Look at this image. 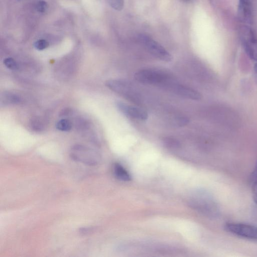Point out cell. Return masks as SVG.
Segmentation results:
<instances>
[{
  "instance_id": "cell-1",
  "label": "cell",
  "mask_w": 257,
  "mask_h": 257,
  "mask_svg": "<svg viewBox=\"0 0 257 257\" xmlns=\"http://www.w3.org/2000/svg\"><path fill=\"white\" fill-rule=\"evenodd\" d=\"M188 204L192 208L208 217L216 216L219 209L209 193L203 190H196L191 193Z\"/></svg>"
},
{
  "instance_id": "cell-2",
  "label": "cell",
  "mask_w": 257,
  "mask_h": 257,
  "mask_svg": "<svg viewBox=\"0 0 257 257\" xmlns=\"http://www.w3.org/2000/svg\"><path fill=\"white\" fill-rule=\"evenodd\" d=\"M134 77L137 81L141 83L161 87L172 79L168 73L152 69L138 71L135 73Z\"/></svg>"
},
{
  "instance_id": "cell-3",
  "label": "cell",
  "mask_w": 257,
  "mask_h": 257,
  "mask_svg": "<svg viewBox=\"0 0 257 257\" xmlns=\"http://www.w3.org/2000/svg\"><path fill=\"white\" fill-rule=\"evenodd\" d=\"M139 41L143 47L151 55L158 59L165 62L172 60L171 54L161 44L147 35H139Z\"/></svg>"
},
{
  "instance_id": "cell-4",
  "label": "cell",
  "mask_w": 257,
  "mask_h": 257,
  "mask_svg": "<svg viewBox=\"0 0 257 257\" xmlns=\"http://www.w3.org/2000/svg\"><path fill=\"white\" fill-rule=\"evenodd\" d=\"M70 155L73 160L89 166L96 165L99 161V156L95 151L82 145L73 146Z\"/></svg>"
},
{
  "instance_id": "cell-5",
  "label": "cell",
  "mask_w": 257,
  "mask_h": 257,
  "mask_svg": "<svg viewBox=\"0 0 257 257\" xmlns=\"http://www.w3.org/2000/svg\"><path fill=\"white\" fill-rule=\"evenodd\" d=\"M224 229L236 236L251 240L257 241V226L240 222H227Z\"/></svg>"
},
{
  "instance_id": "cell-6",
  "label": "cell",
  "mask_w": 257,
  "mask_h": 257,
  "mask_svg": "<svg viewBox=\"0 0 257 257\" xmlns=\"http://www.w3.org/2000/svg\"><path fill=\"white\" fill-rule=\"evenodd\" d=\"M240 39L247 56L257 61V35L249 26L244 25L241 28Z\"/></svg>"
},
{
  "instance_id": "cell-7",
  "label": "cell",
  "mask_w": 257,
  "mask_h": 257,
  "mask_svg": "<svg viewBox=\"0 0 257 257\" xmlns=\"http://www.w3.org/2000/svg\"><path fill=\"white\" fill-rule=\"evenodd\" d=\"M106 86L112 91L123 95L135 102H140L138 94L129 83L119 79H109L106 81Z\"/></svg>"
},
{
  "instance_id": "cell-8",
  "label": "cell",
  "mask_w": 257,
  "mask_h": 257,
  "mask_svg": "<svg viewBox=\"0 0 257 257\" xmlns=\"http://www.w3.org/2000/svg\"><path fill=\"white\" fill-rule=\"evenodd\" d=\"M162 87L181 97L198 100L201 99V94L194 89L175 82L172 79L165 84Z\"/></svg>"
},
{
  "instance_id": "cell-9",
  "label": "cell",
  "mask_w": 257,
  "mask_h": 257,
  "mask_svg": "<svg viewBox=\"0 0 257 257\" xmlns=\"http://www.w3.org/2000/svg\"><path fill=\"white\" fill-rule=\"evenodd\" d=\"M116 106L121 113L128 116L141 120H146L148 118L147 112L141 107L131 105L121 101H117Z\"/></svg>"
},
{
  "instance_id": "cell-10",
  "label": "cell",
  "mask_w": 257,
  "mask_h": 257,
  "mask_svg": "<svg viewBox=\"0 0 257 257\" xmlns=\"http://www.w3.org/2000/svg\"><path fill=\"white\" fill-rule=\"evenodd\" d=\"M238 16L243 24L249 26L252 22V8L250 0H238Z\"/></svg>"
},
{
  "instance_id": "cell-11",
  "label": "cell",
  "mask_w": 257,
  "mask_h": 257,
  "mask_svg": "<svg viewBox=\"0 0 257 257\" xmlns=\"http://www.w3.org/2000/svg\"><path fill=\"white\" fill-rule=\"evenodd\" d=\"M22 100V99L18 95L10 92H4V93L1 95V104H18L20 103Z\"/></svg>"
},
{
  "instance_id": "cell-12",
  "label": "cell",
  "mask_w": 257,
  "mask_h": 257,
  "mask_svg": "<svg viewBox=\"0 0 257 257\" xmlns=\"http://www.w3.org/2000/svg\"><path fill=\"white\" fill-rule=\"evenodd\" d=\"M113 172L115 177L120 180L129 181L131 180V176L129 173L118 163L114 165Z\"/></svg>"
},
{
  "instance_id": "cell-13",
  "label": "cell",
  "mask_w": 257,
  "mask_h": 257,
  "mask_svg": "<svg viewBox=\"0 0 257 257\" xmlns=\"http://www.w3.org/2000/svg\"><path fill=\"white\" fill-rule=\"evenodd\" d=\"M56 127L59 131L67 132L71 129L72 123L67 119H62L57 122Z\"/></svg>"
},
{
  "instance_id": "cell-14",
  "label": "cell",
  "mask_w": 257,
  "mask_h": 257,
  "mask_svg": "<svg viewBox=\"0 0 257 257\" xmlns=\"http://www.w3.org/2000/svg\"><path fill=\"white\" fill-rule=\"evenodd\" d=\"M40 118L35 117L30 122L31 127L35 131H41L44 128V123Z\"/></svg>"
},
{
  "instance_id": "cell-15",
  "label": "cell",
  "mask_w": 257,
  "mask_h": 257,
  "mask_svg": "<svg viewBox=\"0 0 257 257\" xmlns=\"http://www.w3.org/2000/svg\"><path fill=\"white\" fill-rule=\"evenodd\" d=\"M4 65L9 69L16 70L19 68L17 62L12 58L8 57L4 60Z\"/></svg>"
},
{
  "instance_id": "cell-16",
  "label": "cell",
  "mask_w": 257,
  "mask_h": 257,
  "mask_svg": "<svg viewBox=\"0 0 257 257\" xmlns=\"http://www.w3.org/2000/svg\"><path fill=\"white\" fill-rule=\"evenodd\" d=\"M109 5L116 11H121L124 7V0H107Z\"/></svg>"
},
{
  "instance_id": "cell-17",
  "label": "cell",
  "mask_w": 257,
  "mask_h": 257,
  "mask_svg": "<svg viewBox=\"0 0 257 257\" xmlns=\"http://www.w3.org/2000/svg\"><path fill=\"white\" fill-rule=\"evenodd\" d=\"M34 46L38 50H43L49 46V43L46 40L40 39L34 43Z\"/></svg>"
},
{
  "instance_id": "cell-18",
  "label": "cell",
  "mask_w": 257,
  "mask_h": 257,
  "mask_svg": "<svg viewBox=\"0 0 257 257\" xmlns=\"http://www.w3.org/2000/svg\"><path fill=\"white\" fill-rule=\"evenodd\" d=\"M47 3L44 1H39L36 5V9L39 13H43L47 11Z\"/></svg>"
},
{
  "instance_id": "cell-19",
  "label": "cell",
  "mask_w": 257,
  "mask_h": 257,
  "mask_svg": "<svg viewBox=\"0 0 257 257\" xmlns=\"http://www.w3.org/2000/svg\"><path fill=\"white\" fill-rule=\"evenodd\" d=\"M164 143L170 147H178L179 143L176 140L172 138H166L164 140Z\"/></svg>"
},
{
  "instance_id": "cell-20",
  "label": "cell",
  "mask_w": 257,
  "mask_h": 257,
  "mask_svg": "<svg viewBox=\"0 0 257 257\" xmlns=\"http://www.w3.org/2000/svg\"><path fill=\"white\" fill-rule=\"evenodd\" d=\"M252 196L254 202L257 204V181L251 183Z\"/></svg>"
},
{
  "instance_id": "cell-21",
  "label": "cell",
  "mask_w": 257,
  "mask_h": 257,
  "mask_svg": "<svg viewBox=\"0 0 257 257\" xmlns=\"http://www.w3.org/2000/svg\"><path fill=\"white\" fill-rule=\"evenodd\" d=\"M189 122V120L186 117H179L176 118V122L179 126L186 125Z\"/></svg>"
},
{
  "instance_id": "cell-22",
  "label": "cell",
  "mask_w": 257,
  "mask_h": 257,
  "mask_svg": "<svg viewBox=\"0 0 257 257\" xmlns=\"http://www.w3.org/2000/svg\"><path fill=\"white\" fill-rule=\"evenodd\" d=\"M250 179L251 183L255 181H257V162L254 168L251 173Z\"/></svg>"
},
{
  "instance_id": "cell-23",
  "label": "cell",
  "mask_w": 257,
  "mask_h": 257,
  "mask_svg": "<svg viewBox=\"0 0 257 257\" xmlns=\"http://www.w3.org/2000/svg\"><path fill=\"white\" fill-rule=\"evenodd\" d=\"M254 74L256 81L257 82V63L254 66Z\"/></svg>"
},
{
  "instance_id": "cell-24",
  "label": "cell",
  "mask_w": 257,
  "mask_h": 257,
  "mask_svg": "<svg viewBox=\"0 0 257 257\" xmlns=\"http://www.w3.org/2000/svg\"><path fill=\"white\" fill-rule=\"evenodd\" d=\"M183 1H189V0H183Z\"/></svg>"
},
{
  "instance_id": "cell-25",
  "label": "cell",
  "mask_w": 257,
  "mask_h": 257,
  "mask_svg": "<svg viewBox=\"0 0 257 257\" xmlns=\"http://www.w3.org/2000/svg\"><path fill=\"white\" fill-rule=\"evenodd\" d=\"M210 1H212V0H210Z\"/></svg>"
}]
</instances>
